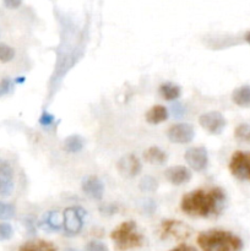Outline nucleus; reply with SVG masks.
<instances>
[{
  "label": "nucleus",
  "mask_w": 250,
  "mask_h": 251,
  "mask_svg": "<svg viewBox=\"0 0 250 251\" xmlns=\"http://www.w3.org/2000/svg\"><path fill=\"white\" fill-rule=\"evenodd\" d=\"M229 171L239 180L250 181V152L235 151L230 157Z\"/></svg>",
  "instance_id": "20e7f679"
},
{
  "label": "nucleus",
  "mask_w": 250,
  "mask_h": 251,
  "mask_svg": "<svg viewBox=\"0 0 250 251\" xmlns=\"http://www.w3.org/2000/svg\"><path fill=\"white\" fill-rule=\"evenodd\" d=\"M86 251H108V248L100 240H92L86 245Z\"/></svg>",
  "instance_id": "bb28decb"
},
{
  "label": "nucleus",
  "mask_w": 250,
  "mask_h": 251,
  "mask_svg": "<svg viewBox=\"0 0 250 251\" xmlns=\"http://www.w3.org/2000/svg\"><path fill=\"white\" fill-rule=\"evenodd\" d=\"M157 188V181L151 176H145L140 181V189L142 191H153Z\"/></svg>",
  "instance_id": "b1692460"
},
{
  "label": "nucleus",
  "mask_w": 250,
  "mask_h": 251,
  "mask_svg": "<svg viewBox=\"0 0 250 251\" xmlns=\"http://www.w3.org/2000/svg\"><path fill=\"white\" fill-rule=\"evenodd\" d=\"M113 243L119 251L136 249L144 245V235L137 230L136 225L132 221L123 222L110 233Z\"/></svg>",
  "instance_id": "7ed1b4c3"
},
{
  "label": "nucleus",
  "mask_w": 250,
  "mask_h": 251,
  "mask_svg": "<svg viewBox=\"0 0 250 251\" xmlns=\"http://www.w3.org/2000/svg\"><path fill=\"white\" fill-rule=\"evenodd\" d=\"M12 190H14V184H12L11 179L0 176V196L11 195Z\"/></svg>",
  "instance_id": "5701e85b"
},
{
  "label": "nucleus",
  "mask_w": 250,
  "mask_h": 251,
  "mask_svg": "<svg viewBox=\"0 0 250 251\" xmlns=\"http://www.w3.org/2000/svg\"><path fill=\"white\" fill-rule=\"evenodd\" d=\"M64 251H78V250H75V249H71V248H70V249H66V250H64Z\"/></svg>",
  "instance_id": "f704fd0d"
},
{
  "label": "nucleus",
  "mask_w": 250,
  "mask_h": 251,
  "mask_svg": "<svg viewBox=\"0 0 250 251\" xmlns=\"http://www.w3.org/2000/svg\"><path fill=\"white\" fill-rule=\"evenodd\" d=\"M14 88V85H12V81L10 78H4V80L0 82V96L7 95L10 93Z\"/></svg>",
  "instance_id": "cd10ccee"
},
{
  "label": "nucleus",
  "mask_w": 250,
  "mask_h": 251,
  "mask_svg": "<svg viewBox=\"0 0 250 251\" xmlns=\"http://www.w3.org/2000/svg\"><path fill=\"white\" fill-rule=\"evenodd\" d=\"M86 212L80 207H69L64 211V229L69 235H76L81 232Z\"/></svg>",
  "instance_id": "39448f33"
},
{
  "label": "nucleus",
  "mask_w": 250,
  "mask_h": 251,
  "mask_svg": "<svg viewBox=\"0 0 250 251\" xmlns=\"http://www.w3.org/2000/svg\"><path fill=\"white\" fill-rule=\"evenodd\" d=\"M172 112L175 115V118H180L183 117L184 113H185V109H184L183 104H180V103H174V104L172 105Z\"/></svg>",
  "instance_id": "c756f323"
},
{
  "label": "nucleus",
  "mask_w": 250,
  "mask_h": 251,
  "mask_svg": "<svg viewBox=\"0 0 250 251\" xmlns=\"http://www.w3.org/2000/svg\"><path fill=\"white\" fill-rule=\"evenodd\" d=\"M19 251H56L55 245L47 240H32L20 247Z\"/></svg>",
  "instance_id": "f3484780"
},
{
  "label": "nucleus",
  "mask_w": 250,
  "mask_h": 251,
  "mask_svg": "<svg viewBox=\"0 0 250 251\" xmlns=\"http://www.w3.org/2000/svg\"><path fill=\"white\" fill-rule=\"evenodd\" d=\"M82 190L87 196L93 200H100L104 194V185L95 176H90L82 181Z\"/></svg>",
  "instance_id": "f8f14e48"
},
{
  "label": "nucleus",
  "mask_w": 250,
  "mask_h": 251,
  "mask_svg": "<svg viewBox=\"0 0 250 251\" xmlns=\"http://www.w3.org/2000/svg\"><path fill=\"white\" fill-rule=\"evenodd\" d=\"M171 251H198V250H196L195 248L190 247V245L181 244V245H179V247L174 248V249L171 250Z\"/></svg>",
  "instance_id": "2f4dec72"
},
{
  "label": "nucleus",
  "mask_w": 250,
  "mask_h": 251,
  "mask_svg": "<svg viewBox=\"0 0 250 251\" xmlns=\"http://www.w3.org/2000/svg\"><path fill=\"white\" fill-rule=\"evenodd\" d=\"M0 176L7 179H11L12 176H14V169H12V167L10 166L9 162L2 161V159H0Z\"/></svg>",
  "instance_id": "393cba45"
},
{
  "label": "nucleus",
  "mask_w": 250,
  "mask_h": 251,
  "mask_svg": "<svg viewBox=\"0 0 250 251\" xmlns=\"http://www.w3.org/2000/svg\"><path fill=\"white\" fill-rule=\"evenodd\" d=\"M198 244L202 251H242L243 240L234 233L222 229L202 232L198 237Z\"/></svg>",
  "instance_id": "f03ea898"
},
{
  "label": "nucleus",
  "mask_w": 250,
  "mask_h": 251,
  "mask_svg": "<svg viewBox=\"0 0 250 251\" xmlns=\"http://www.w3.org/2000/svg\"><path fill=\"white\" fill-rule=\"evenodd\" d=\"M14 234L11 225L9 223H0V240H7Z\"/></svg>",
  "instance_id": "a878e982"
},
{
  "label": "nucleus",
  "mask_w": 250,
  "mask_h": 251,
  "mask_svg": "<svg viewBox=\"0 0 250 251\" xmlns=\"http://www.w3.org/2000/svg\"><path fill=\"white\" fill-rule=\"evenodd\" d=\"M64 147L68 152L71 153H76V152L81 151L83 147V139L80 135H71V136L66 137L64 141Z\"/></svg>",
  "instance_id": "6ab92c4d"
},
{
  "label": "nucleus",
  "mask_w": 250,
  "mask_h": 251,
  "mask_svg": "<svg viewBox=\"0 0 250 251\" xmlns=\"http://www.w3.org/2000/svg\"><path fill=\"white\" fill-rule=\"evenodd\" d=\"M180 93V87L173 82H164L159 86V95L167 100H176V98H179Z\"/></svg>",
  "instance_id": "a211bd4d"
},
{
  "label": "nucleus",
  "mask_w": 250,
  "mask_h": 251,
  "mask_svg": "<svg viewBox=\"0 0 250 251\" xmlns=\"http://www.w3.org/2000/svg\"><path fill=\"white\" fill-rule=\"evenodd\" d=\"M162 238H175V239H185L191 234V229L179 221H164L161 227Z\"/></svg>",
  "instance_id": "1a4fd4ad"
},
{
  "label": "nucleus",
  "mask_w": 250,
  "mask_h": 251,
  "mask_svg": "<svg viewBox=\"0 0 250 251\" xmlns=\"http://www.w3.org/2000/svg\"><path fill=\"white\" fill-rule=\"evenodd\" d=\"M167 180L174 185H183L190 181L191 179V172L189 171L186 167L184 166H175L169 167L166 172H164Z\"/></svg>",
  "instance_id": "9b49d317"
},
{
  "label": "nucleus",
  "mask_w": 250,
  "mask_h": 251,
  "mask_svg": "<svg viewBox=\"0 0 250 251\" xmlns=\"http://www.w3.org/2000/svg\"><path fill=\"white\" fill-rule=\"evenodd\" d=\"M234 137L242 144H250V124H239L234 129Z\"/></svg>",
  "instance_id": "aec40b11"
},
{
  "label": "nucleus",
  "mask_w": 250,
  "mask_h": 251,
  "mask_svg": "<svg viewBox=\"0 0 250 251\" xmlns=\"http://www.w3.org/2000/svg\"><path fill=\"white\" fill-rule=\"evenodd\" d=\"M225 194L221 188L198 189L183 196L180 208L191 217H213L222 212Z\"/></svg>",
  "instance_id": "f257e3e1"
},
{
  "label": "nucleus",
  "mask_w": 250,
  "mask_h": 251,
  "mask_svg": "<svg viewBox=\"0 0 250 251\" xmlns=\"http://www.w3.org/2000/svg\"><path fill=\"white\" fill-rule=\"evenodd\" d=\"M39 123H41L42 126H50L54 123V117L48 112L42 113L41 118H39Z\"/></svg>",
  "instance_id": "c85d7f7f"
},
{
  "label": "nucleus",
  "mask_w": 250,
  "mask_h": 251,
  "mask_svg": "<svg viewBox=\"0 0 250 251\" xmlns=\"http://www.w3.org/2000/svg\"><path fill=\"white\" fill-rule=\"evenodd\" d=\"M168 118V110L164 105L157 104L153 105L149 112L146 113V120L150 124H159Z\"/></svg>",
  "instance_id": "dca6fc26"
},
{
  "label": "nucleus",
  "mask_w": 250,
  "mask_h": 251,
  "mask_svg": "<svg viewBox=\"0 0 250 251\" xmlns=\"http://www.w3.org/2000/svg\"><path fill=\"white\" fill-rule=\"evenodd\" d=\"M144 158L147 163L161 166V164H163L167 161V153L164 151H162L159 147L152 146L145 151Z\"/></svg>",
  "instance_id": "2eb2a0df"
},
{
  "label": "nucleus",
  "mask_w": 250,
  "mask_h": 251,
  "mask_svg": "<svg viewBox=\"0 0 250 251\" xmlns=\"http://www.w3.org/2000/svg\"><path fill=\"white\" fill-rule=\"evenodd\" d=\"M22 0H4L5 6L9 7V9H17V7L21 5Z\"/></svg>",
  "instance_id": "7c9ffc66"
},
{
  "label": "nucleus",
  "mask_w": 250,
  "mask_h": 251,
  "mask_svg": "<svg viewBox=\"0 0 250 251\" xmlns=\"http://www.w3.org/2000/svg\"><path fill=\"white\" fill-rule=\"evenodd\" d=\"M167 136L174 144H189L195 136V130L190 124L180 123L172 125L167 131Z\"/></svg>",
  "instance_id": "6e6552de"
},
{
  "label": "nucleus",
  "mask_w": 250,
  "mask_h": 251,
  "mask_svg": "<svg viewBox=\"0 0 250 251\" xmlns=\"http://www.w3.org/2000/svg\"><path fill=\"white\" fill-rule=\"evenodd\" d=\"M15 216L14 205L0 201V220L9 221Z\"/></svg>",
  "instance_id": "412c9836"
},
{
  "label": "nucleus",
  "mask_w": 250,
  "mask_h": 251,
  "mask_svg": "<svg viewBox=\"0 0 250 251\" xmlns=\"http://www.w3.org/2000/svg\"><path fill=\"white\" fill-rule=\"evenodd\" d=\"M15 58V49L7 44H0V61L9 63Z\"/></svg>",
  "instance_id": "4be33fe9"
},
{
  "label": "nucleus",
  "mask_w": 250,
  "mask_h": 251,
  "mask_svg": "<svg viewBox=\"0 0 250 251\" xmlns=\"http://www.w3.org/2000/svg\"><path fill=\"white\" fill-rule=\"evenodd\" d=\"M63 225V220L60 218L59 212L55 211H50V212L46 213L43 220L39 223V227L44 230H49V232H58Z\"/></svg>",
  "instance_id": "ddd939ff"
},
{
  "label": "nucleus",
  "mask_w": 250,
  "mask_h": 251,
  "mask_svg": "<svg viewBox=\"0 0 250 251\" xmlns=\"http://www.w3.org/2000/svg\"><path fill=\"white\" fill-rule=\"evenodd\" d=\"M186 163L189 164L191 169L195 172H202L207 168L208 164V156L207 150L202 146L190 147L186 150L185 154H184Z\"/></svg>",
  "instance_id": "423d86ee"
},
{
  "label": "nucleus",
  "mask_w": 250,
  "mask_h": 251,
  "mask_svg": "<svg viewBox=\"0 0 250 251\" xmlns=\"http://www.w3.org/2000/svg\"><path fill=\"white\" fill-rule=\"evenodd\" d=\"M25 81V77H19V78H16V80H15V82H17V83H22Z\"/></svg>",
  "instance_id": "72a5a7b5"
},
{
  "label": "nucleus",
  "mask_w": 250,
  "mask_h": 251,
  "mask_svg": "<svg viewBox=\"0 0 250 251\" xmlns=\"http://www.w3.org/2000/svg\"><path fill=\"white\" fill-rule=\"evenodd\" d=\"M232 100L238 107L249 108L250 107V86H240L235 88L232 93Z\"/></svg>",
  "instance_id": "4468645a"
},
{
  "label": "nucleus",
  "mask_w": 250,
  "mask_h": 251,
  "mask_svg": "<svg viewBox=\"0 0 250 251\" xmlns=\"http://www.w3.org/2000/svg\"><path fill=\"white\" fill-rule=\"evenodd\" d=\"M141 162L135 154H126L122 157L117 163V169L120 176L125 178H134L141 172Z\"/></svg>",
  "instance_id": "9d476101"
},
{
  "label": "nucleus",
  "mask_w": 250,
  "mask_h": 251,
  "mask_svg": "<svg viewBox=\"0 0 250 251\" xmlns=\"http://www.w3.org/2000/svg\"><path fill=\"white\" fill-rule=\"evenodd\" d=\"M199 123L206 131L212 135H220L225 126V119L223 114L215 110L201 114V117L199 118Z\"/></svg>",
  "instance_id": "0eeeda50"
},
{
  "label": "nucleus",
  "mask_w": 250,
  "mask_h": 251,
  "mask_svg": "<svg viewBox=\"0 0 250 251\" xmlns=\"http://www.w3.org/2000/svg\"><path fill=\"white\" fill-rule=\"evenodd\" d=\"M244 39H245V41H247V43H248V44H250V31H249V32H247V33H245Z\"/></svg>",
  "instance_id": "473e14b6"
}]
</instances>
